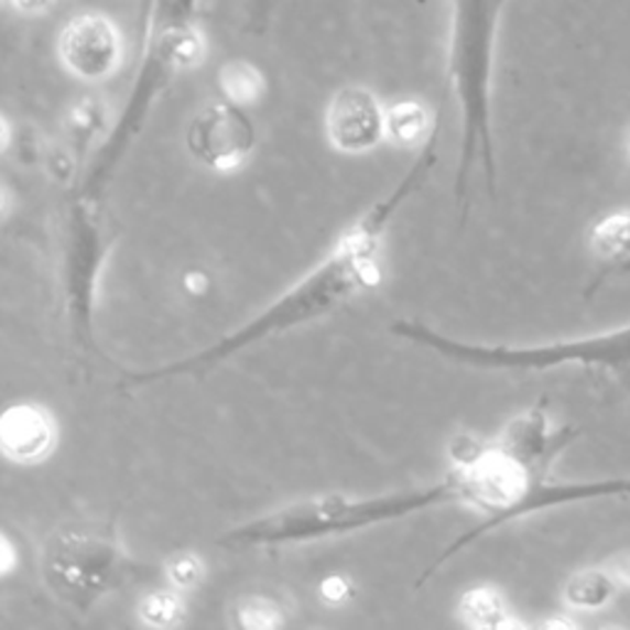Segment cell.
<instances>
[{
  "label": "cell",
  "mask_w": 630,
  "mask_h": 630,
  "mask_svg": "<svg viewBox=\"0 0 630 630\" xmlns=\"http://www.w3.org/2000/svg\"><path fill=\"white\" fill-rule=\"evenodd\" d=\"M181 289L187 293V296H205V293L213 289V279H209V274H205V271L191 269L183 274Z\"/></svg>",
  "instance_id": "cell-23"
},
{
  "label": "cell",
  "mask_w": 630,
  "mask_h": 630,
  "mask_svg": "<svg viewBox=\"0 0 630 630\" xmlns=\"http://www.w3.org/2000/svg\"><path fill=\"white\" fill-rule=\"evenodd\" d=\"M153 8H155V0H139V18H135V28H139V52L145 45V37H149Z\"/></svg>",
  "instance_id": "cell-25"
},
{
  "label": "cell",
  "mask_w": 630,
  "mask_h": 630,
  "mask_svg": "<svg viewBox=\"0 0 630 630\" xmlns=\"http://www.w3.org/2000/svg\"><path fill=\"white\" fill-rule=\"evenodd\" d=\"M59 59L72 77L104 82L119 69L123 57L121 30L109 15L82 13L59 35Z\"/></svg>",
  "instance_id": "cell-9"
},
{
  "label": "cell",
  "mask_w": 630,
  "mask_h": 630,
  "mask_svg": "<svg viewBox=\"0 0 630 630\" xmlns=\"http://www.w3.org/2000/svg\"><path fill=\"white\" fill-rule=\"evenodd\" d=\"M508 0H450L446 79L456 99L460 123L454 193L464 222L468 215V185L476 167L482 173L488 195L496 197L498 191L492 75H496L498 30Z\"/></svg>",
  "instance_id": "cell-2"
},
{
  "label": "cell",
  "mask_w": 630,
  "mask_h": 630,
  "mask_svg": "<svg viewBox=\"0 0 630 630\" xmlns=\"http://www.w3.org/2000/svg\"><path fill=\"white\" fill-rule=\"evenodd\" d=\"M325 133L335 151L367 153L387 135V111L367 87H343L325 111Z\"/></svg>",
  "instance_id": "cell-10"
},
{
  "label": "cell",
  "mask_w": 630,
  "mask_h": 630,
  "mask_svg": "<svg viewBox=\"0 0 630 630\" xmlns=\"http://www.w3.org/2000/svg\"><path fill=\"white\" fill-rule=\"evenodd\" d=\"M195 10L197 0H155L151 30L141 47V65L135 69L129 97L123 101L119 119L113 121L94 153L77 195L99 203L126 153L143 133L155 104L185 72L203 62L205 40L193 23Z\"/></svg>",
  "instance_id": "cell-4"
},
{
  "label": "cell",
  "mask_w": 630,
  "mask_h": 630,
  "mask_svg": "<svg viewBox=\"0 0 630 630\" xmlns=\"http://www.w3.org/2000/svg\"><path fill=\"white\" fill-rule=\"evenodd\" d=\"M579 436V428L562 426L556 428L550 422L547 404L540 402L530 406L512 419V422L502 428L498 444L508 450V454L520 460L524 468L537 472L542 478H550L552 464L562 456V450Z\"/></svg>",
  "instance_id": "cell-11"
},
{
  "label": "cell",
  "mask_w": 630,
  "mask_h": 630,
  "mask_svg": "<svg viewBox=\"0 0 630 630\" xmlns=\"http://www.w3.org/2000/svg\"><path fill=\"white\" fill-rule=\"evenodd\" d=\"M454 502H472V488L460 470H450L448 478L434 486L384 492L370 498L348 496H321L286 508L271 510L257 520L227 530L217 540V547L225 550H274L286 544H306L325 537H338L380 524L412 518L432 508L454 506Z\"/></svg>",
  "instance_id": "cell-3"
},
{
  "label": "cell",
  "mask_w": 630,
  "mask_h": 630,
  "mask_svg": "<svg viewBox=\"0 0 630 630\" xmlns=\"http://www.w3.org/2000/svg\"><path fill=\"white\" fill-rule=\"evenodd\" d=\"M163 574L167 576V582H171L175 589H195V586L199 584V579H203V564H199V560L195 554H175L171 562L165 564V569Z\"/></svg>",
  "instance_id": "cell-20"
},
{
  "label": "cell",
  "mask_w": 630,
  "mask_h": 630,
  "mask_svg": "<svg viewBox=\"0 0 630 630\" xmlns=\"http://www.w3.org/2000/svg\"><path fill=\"white\" fill-rule=\"evenodd\" d=\"M40 576L62 604L87 616L107 596L129 584L153 582L158 572L135 562L109 528L67 524L42 544Z\"/></svg>",
  "instance_id": "cell-6"
},
{
  "label": "cell",
  "mask_w": 630,
  "mask_h": 630,
  "mask_svg": "<svg viewBox=\"0 0 630 630\" xmlns=\"http://www.w3.org/2000/svg\"><path fill=\"white\" fill-rule=\"evenodd\" d=\"M217 84L222 89V97L239 107H251L267 91V79L261 69L247 59H229L217 75Z\"/></svg>",
  "instance_id": "cell-15"
},
{
  "label": "cell",
  "mask_w": 630,
  "mask_h": 630,
  "mask_svg": "<svg viewBox=\"0 0 630 630\" xmlns=\"http://www.w3.org/2000/svg\"><path fill=\"white\" fill-rule=\"evenodd\" d=\"M141 618L149 626L155 628H167L175 626L183 616V601L181 596L173 591H153L141 601Z\"/></svg>",
  "instance_id": "cell-19"
},
{
  "label": "cell",
  "mask_w": 630,
  "mask_h": 630,
  "mask_svg": "<svg viewBox=\"0 0 630 630\" xmlns=\"http://www.w3.org/2000/svg\"><path fill=\"white\" fill-rule=\"evenodd\" d=\"M274 0H249V28L254 33H264Z\"/></svg>",
  "instance_id": "cell-24"
},
{
  "label": "cell",
  "mask_w": 630,
  "mask_h": 630,
  "mask_svg": "<svg viewBox=\"0 0 630 630\" xmlns=\"http://www.w3.org/2000/svg\"><path fill=\"white\" fill-rule=\"evenodd\" d=\"M104 121H107V107H104V101L89 97V99H82L79 104H75V109L69 111V119H67V131L79 153L87 149L94 139H97Z\"/></svg>",
  "instance_id": "cell-17"
},
{
  "label": "cell",
  "mask_w": 630,
  "mask_h": 630,
  "mask_svg": "<svg viewBox=\"0 0 630 630\" xmlns=\"http://www.w3.org/2000/svg\"><path fill=\"white\" fill-rule=\"evenodd\" d=\"M422 101L402 99L387 109V135L399 145L424 143L436 129Z\"/></svg>",
  "instance_id": "cell-14"
},
{
  "label": "cell",
  "mask_w": 630,
  "mask_h": 630,
  "mask_svg": "<svg viewBox=\"0 0 630 630\" xmlns=\"http://www.w3.org/2000/svg\"><path fill=\"white\" fill-rule=\"evenodd\" d=\"M318 594L325 604L330 606H340L345 601H350L352 598V584L348 576L343 574H330L325 576V579L318 584Z\"/></svg>",
  "instance_id": "cell-21"
},
{
  "label": "cell",
  "mask_w": 630,
  "mask_h": 630,
  "mask_svg": "<svg viewBox=\"0 0 630 630\" xmlns=\"http://www.w3.org/2000/svg\"><path fill=\"white\" fill-rule=\"evenodd\" d=\"M438 161V123L432 135L419 145V153L409 171L402 175L390 193L377 199L345 232L335 241L328 254L318 261L306 276H301L289 291L269 303V306L257 313L241 328L227 333L225 338L207 345L199 352L175 360L153 370L126 372V387H145L165 380H177V377H199L217 365L232 360L239 352L249 350L251 345H259L276 335L301 328L311 321H318L330 311H338L352 298H360L362 293L380 286L382 281V249L384 232L394 222L409 199H412Z\"/></svg>",
  "instance_id": "cell-1"
},
{
  "label": "cell",
  "mask_w": 630,
  "mask_h": 630,
  "mask_svg": "<svg viewBox=\"0 0 630 630\" xmlns=\"http://www.w3.org/2000/svg\"><path fill=\"white\" fill-rule=\"evenodd\" d=\"M618 591L621 589L606 566H596V569H582L569 576L564 586V601L576 611H601Z\"/></svg>",
  "instance_id": "cell-13"
},
{
  "label": "cell",
  "mask_w": 630,
  "mask_h": 630,
  "mask_svg": "<svg viewBox=\"0 0 630 630\" xmlns=\"http://www.w3.org/2000/svg\"><path fill=\"white\" fill-rule=\"evenodd\" d=\"M626 264H630V245H628V257H626Z\"/></svg>",
  "instance_id": "cell-28"
},
{
  "label": "cell",
  "mask_w": 630,
  "mask_h": 630,
  "mask_svg": "<svg viewBox=\"0 0 630 630\" xmlns=\"http://www.w3.org/2000/svg\"><path fill=\"white\" fill-rule=\"evenodd\" d=\"M187 151L207 171L229 175L245 165L257 149V126L247 107L215 101L195 113L185 135Z\"/></svg>",
  "instance_id": "cell-8"
},
{
  "label": "cell",
  "mask_w": 630,
  "mask_h": 630,
  "mask_svg": "<svg viewBox=\"0 0 630 630\" xmlns=\"http://www.w3.org/2000/svg\"><path fill=\"white\" fill-rule=\"evenodd\" d=\"M113 227L101 215L97 199L75 195L62 237V298L69 333L79 348H94V308H97L104 267L113 247Z\"/></svg>",
  "instance_id": "cell-7"
},
{
  "label": "cell",
  "mask_w": 630,
  "mask_h": 630,
  "mask_svg": "<svg viewBox=\"0 0 630 630\" xmlns=\"http://www.w3.org/2000/svg\"><path fill=\"white\" fill-rule=\"evenodd\" d=\"M57 444L55 422L37 404H13L0 419V446L13 464H37Z\"/></svg>",
  "instance_id": "cell-12"
},
{
  "label": "cell",
  "mask_w": 630,
  "mask_h": 630,
  "mask_svg": "<svg viewBox=\"0 0 630 630\" xmlns=\"http://www.w3.org/2000/svg\"><path fill=\"white\" fill-rule=\"evenodd\" d=\"M235 623L247 630H269L283 626L281 606L269 596H245L235 606Z\"/></svg>",
  "instance_id": "cell-18"
},
{
  "label": "cell",
  "mask_w": 630,
  "mask_h": 630,
  "mask_svg": "<svg viewBox=\"0 0 630 630\" xmlns=\"http://www.w3.org/2000/svg\"><path fill=\"white\" fill-rule=\"evenodd\" d=\"M13 10H18L20 15H40L47 13L55 0H8Z\"/></svg>",
  "instance_id": "cell-26"
},
{
  "label": "cell",
  "mask_w": 630,
  "mask_h": 630,
  "mask_svg": "<svg viewBox=\"0 0 630 630\" xmlns=\"http://www.w3.org/2000/svg\"><path fill=\"white\" fill-rule=\"evenodd\" d=\"M0 550H3V574H13V566L18 562V556H15V547H13V542H10L8 534H3V542H0Z\"/></svg>",
  "instance_id": "cell-27"
},
{
  "label": "cell",
  "mask_w": 630,
  "mask_h": 630,
  "mask_svg": "<svg viewBox=\"0 0 630 630\" xmlns=\"http://www.w3.org/2000/svg\"><path fill=\"white\" fill-rule=\"evenodd\" d=\"M608 574L613 576V582L618 584V589H628L630 591V552H621L608 560L606 564Z\"/></svg>",
  "instance_id": "cell-22"
},
{
  "label": "cell",
  "mask_w": 630,
  "mask_h": 630,
  "mask_svg": "<svg viewBox=\"0 0 630 630\" xmlns=\"http://www.w3.org/2000/svg\"><path fill=\"white\" fill-rule=\"evenodd\" d=\"M458 616L470 628H506L510 623L506 601L490 586H476L460 596Z\"/></svg>",
  "instance_id": "cell-16"
},
{
  "label": "cell",
  "mask_w": 630,
  "mask_h": 630,
  "mask_svg": "<svg viewBox=\"0 0 630 630\" xmlns=\"http://www.w3.org/2000/svg\"><path fill=\"white\" fill-rule=\"evenodd\" d=\"M390 333L399 340L436 352L444 360L492 372H547L560 367H584L616 377L630 374V325L586 338L554 340L542 345H482L454 340L419 321H397Z\"/></svg>",
  "instance_id": "cell-5"
}]
</instances>
